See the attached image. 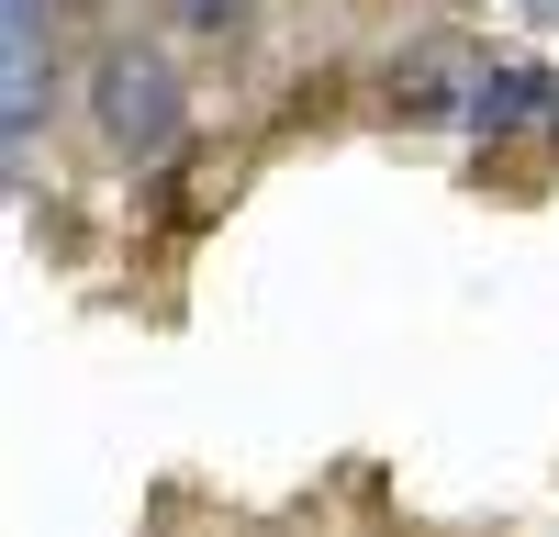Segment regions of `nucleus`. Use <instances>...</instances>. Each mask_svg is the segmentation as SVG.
<instances>
[{
	"instance_id": "4",
	"label": "nucleus",
	"mask_w": 559,
	"mask_h": 537,
	"mask_svg": "<svg viewBox=\"0 0 559 537\" xmlns=\"http://www.w3.org/2000/svg\"><path fill=\"white\" fill-rule=\"evenodd\" d=\"M526 23H548V34H559V0H526Z\"/></svg>"
},
{
	"instance_id": "2",
	"label": "nucleus",
	"mask_w": 559,
	"mask_h": 537,
	"mask_svg": "<svg viewBox=\"0 0 559 537\" xmlns=\"http://www.w3.org/2000/svg\"><path fill=\"white\" fill-rule=\"evenodd\" d=\"M90 134L123 157V168H157L179 134H191V90L157 45H102L90 57Z\"/></svg>"
},
{
	"instance_id": "3",
	"label": "nucleus",
	"mask_w": 559,
	"mask_h": 537,
	"mask_svg": "<svg viewBox=\"0 0 559 537\" xmlns=\"http://www.w3.org/2000/svg\"><path fill=\"white\" fill-rule=\"evenodd\" d=\"M168 23L202 34V45H224V34H247V0H168Z\"/></svg>"
},
{
	"instance_id": "1",
	"label": "nucleus",
	"mask_w": 559,
	"mask_h": 537,
	"mask_svg": "<svg viewBox=\"0 0 559 537\" xmlns=\"http://www.w3.org/2000/svg\"><path fill=\"white\" fill-rule=\"evenodd\" d=\"M392 112L459 134H559V79L526 57H481V45H414L392 57Z\"/></svg>"
}]
</instances>
